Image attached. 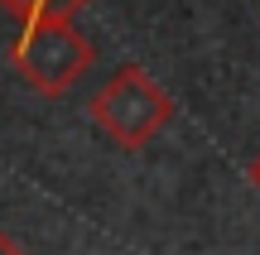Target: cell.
Returning a JSON list of instances; mask_svg holds the SVG:
<instances>
[{"label":"cell","instance_id":"7a4b0ae2","mask_svg":"<svg viewBox=\"0 0 260 255\" xmlns=\"http://www.w3.org/2000/svg\"><path fill=\"white\" fill-rule=\"evenodd\" d=\"M92 125L125 154H140L164 125H174L178 106L169 96V87H159V77H149L140 63H121L87 101Z\"/></svg>","mask_w":260,"mask_h":255},{"label":"cell","instance_id":"3957f363","mask_svg":"<svg viewBox=\"0 0 260 255\" xmlns=\"http://www.w3.org/2000/svg\"><path fill=\"white\" fill-rule=\"evenodd\" d=\"M87 0H0L10 19H29V15H44V10H82Z\"/></svg>","mask_w":260,"mask_h":255},{"label":"cell","instance_id":"6da1fadb","mask_svg":"<svg viewBox=\"0 0 260 255\" xmlns=\"http://www.w3.org/2000/svg\"><path fill=\"white\" fill-rule=\"evenodd\" d=\"M92 63H96V44L77 29L73 10H44V15L19 19V34L10 44V67L29 82V92L58 101L82 82Z\"/></svg>","mask_w":260,"mask_h":255},{"label":"cell","instance_id":"5b68a950","mask_svg":"<svg viewBox=\"0 0 260 255\" xmlns=\"http://www.w3.org/2000/svg\"><path fill=\"white\" fill-rule=\"evenodd\" d=\"M246 173H251V183H255V193H260V154L251 159V169H246Z\"/></svg>","mask_w":260,"mask_h":255},{"label":"cell","instance_id":"277c9868","mask_svg":"<svg viewBox=\"0 0 260 255\" xmlns=\"http://www.w3.org/2000/svg\"><path fill=\"white\" fill-rule=\"evenodd\" d=\"M0 255H29V250L19 246V241L10 236V231H0Z\"/></svg>","mask_w":260,"mask_h":255}]
</instances>
